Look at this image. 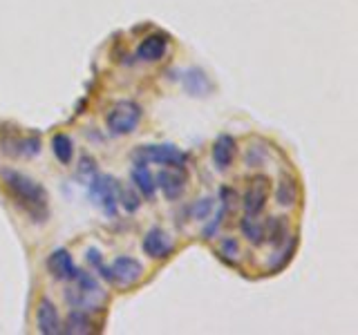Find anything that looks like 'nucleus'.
I'll return each instance as SVG.
<instances>
[{"label": "nucleus", "mask_w": 358, "mask_h": 335, "mask_svg": "<svg viewBox=\"0 0 358 335\" xmlns=\"http://www.w3.org/2000/svg\"><path fill=\"white\" fill-rule=\"evenodd\" d=\"M52 152L54 156L59 159L61 163H72V156H74V143L67 134H54L52 137Z\"/></svg>", "instance_id": "nucleus-19"}, {"label": "nucleus", "mask_w": 358, "mask_h": 335, "mask_svg": "<svg viewBox=\"0 0 358 335\" xmlns=\"http://www.w3.org/2000/svg\"><path fill=\"white\" fill-rule=\"evenodd\" d=\"M238 255H240V246H238V241H235V239L227 237V239L220 241V257L227 264L233 266L235 262H238Z\"/></svg>", "instance_id": "nucleus-23"}, {"label": "nucleus", "mask_w": 358, "mask_h": 335, "mask_svg": "<svg viewBox=\"0 0 358 335\" xmlns=\"http://www.w3.org/2000/svg\"><path fill=\"white\" fill-rule=\"evenodd\" d=\"M287 241V221L280 217H268L264 223V244L280 248Z\"/></svg>", "instance_id": "nucleus-18"}, {"label": "nucleus", "mask_w": 358, "mask_h": 335, "mask_svg": "<svg viewBox=\"0 0 358 335\" xmlns=\"http://www.w3.org/2000/svg\"><path fill=\"white\" fill-rule=\"evenodd\" d=\"M74 286H70L65 290V302L72 308L92 313V311H103L106 302H108V293L103 290V286L99 284V279L92 273L78 271L76 277L72 279Z\"/></svg>", "instance_id": "nucleus-2"}, {"label": "nucleus", "mask_w": 358, "mask_h": 335, "mask_svg": "<svg viewBox=\"0 0 358 335\" xmlns=\"http://www.w3.org/2000/svg\"><path fill=\"white\" fill-rule=\"evenodd\" d=\"M48 271L54 279H59V282H72V279L76 277L78 268L72 260L70 251L65 248H56L50 253L48 257Z\"/></svg>", "instance_id": "nucleus-9"}, {"label": "nucleus", "mask_w": 358, "mask_h": 335, "mask_svg": "<svg viewBox=\"0 0 358 335\" xmlns=\"http://www.w3.org/2000/svg\"><path fill=\"white\" fill-rule=\"evenodd\" d=\"M143 266L134 257H117L110 264V284H117L121 288H130L141 279Z\"/></svg>", "instance_id": "nucleus-6"}, {"label": "nucleus", "mask_w": 358, "mask_h": 335, "mask_svg": "<svg viewBox=\"0 0 358 335\" xmlns=\"http://www.w3.org/2000/svg\"><path fill=\"white\" fill-rule=\"evenodd\" d=\"M36 324H38V331L43 335H56V333H61V318H59V311H56L52 299L43 297L38 302Z\"/></svg>", "instance_id": "nucleus-11"}, {"label": "nucleus", "mask_w": 358, "mask_h": 335, "mask_svg": "<svg viewBox=\"0 0 358 335\" xmlns=\"http://www.w3.org/2000/svg\"><path fill=\"white\" fill-rule=\"evenodd\" d=\"M300 197V188H298V181L294 177H287L282 174L278 181V188H275V201L278 206H294Z\"/></svg>", "instance_id": "nucleus-15"}, {"label": "nucleus", "mask_w": 358, "mask_h": 335, "mask_svg": "<svg viewBox=\"0 0 358 335\" xmlns=\"http://www.w3.org/2000/svg\"><path fill=\"white\" fill-rule=\"evenodd\" d=\"M61 333H72V335H87L92 333V322H90L85 311L78 308H70L65 320V329H61Z\"/></svg>", "instance_id": "nucleus-17"}, {"label": "nucleus", "mask_w": 358, "mask_h": 335, "mask_svg": "<svg viewBox=\"0 0 358 335\" xmlns=\"http://www.w3.org/2000/svg\"><path fill=\"white\" fill-rule=\"evenodd\" d=\"M141 117H143V110L139 103H134V100H119V103L108 112L106 123L112 134L123 137V134H132L139 128Z\"/></svg>", "instance_id": "nucleus-4"}, {"label": "nucleus", "mask_w": 358, "mask_h": 335, "mask_svg": "<svg viewBox=\"0 0 358 335\" xmlns=\"http://www.w3.org/2000/svg\"><path fill=\"white\" fill-rule=\"evenodd\" d=\"M132 184L137 186L139 195H143L145 199L155 197V190H157L155 177L150 174L148 165H145V163H134V168H132Z\"/></svg>", "instance_id": "nucleus-16"}, {"label": "nucleus", "mask_w": 358, "mask_h": 335, "mask_svg": "<svg viewBox=\"0 0 358 335\" xmlns=\"http://www.w3.org/2000/svg\"><path fill=\"white\" fill-rule=\"evenodd\" d=\"M3 152L9 156H34L41 152V139L38 137H27V139H3Z\"/></svg>", "instance_id": "nucleus-14"}, {"label": "nucleus", "mask_w": 358, "mask_h": 335, "mask_svg": "<svg viewBox=\"0 0 358 335\" xmlns=\"http://www.w3.org/2000/svg\"><path fill=\"white\" fill-rule=\"evenodd\" d=\"M155 186L162 188V193L166 199H179V195L186 188V172L184 168H164V170L155 177Z\"/></svg>", "instance_id": "nucleus-10"}, {"label": "nucleus", "mask_w": 358, "mask_h": 335, "mask_svg": "<svg viewBox=\"0 0 358 335\" xmlns=\"http://www.w3.org/2000/svg\"><path fill=\"white\" fill-rule=\"evenodd\" d=\"M141 248L143 253L150 257V260H168L173 255V241L171 237L162 230V228H150L148 232L143 234L141 239Z\"/></svg>", "instance_id": "nucleus-8"}, {"label": "nucleus", "mask_w": 358, "mask_h": 335, "mask_svg": "<svg viewBox=\"0 0 358 335\" xmlns=\"http://www.w3.org/2000/svg\"><path fill=\"white\" fill-rule=\"evenodd\" d=\"M117 181L108 174H96L92 177L87 188V195L90 199L94 201L96 206L103 208V212L108 217H115L117 215Z\"/></svg>", "instance_id": "nucleus-5"}, {"label": "nucleus", "mask_w": 358, "mask_h": 335, "mask_svg": "<svg viewBox=\"0 0 358 335\" xmlns=\"http://www.w3.org/2000/svg\"><path fill=\"white\" fill-rule=\"evenodd\" d=\"M168 52V38L164 34H150L148 38H143L139 50H137V59L145 63H157L162 61Z\"/></svg>", "instance_id": "nucleus-12"}, {"label": "nucleus", "mask_w": 358, "mask_h": 335, "mask_svg": "<svg viewBox=\"0 0 358 335\" xmlns=\"http://www.w3.org/2000/svg\"><path fill=\"white\" fill-rule=\"evenodd\" d=\"M235 156V139L229 134H222L217 141L213 143V163H215L217 170H229V165L233 163Z\"/></svg>", "instance_id": "nucleus-13"}, {"label": "nucleus", "mask_w": 358, "mask_h": 335, "mask_svg": "<svg viewBox=\"0 0 358 335\" xmlns=\"http://www.w3.org/2000/svg\"><path fill=\"white\" fill-rule=\"evenodd\" d=\"M3 184L14 204L25 212L31 221H48L50 206H48V193L45 188L29 179L27 174H20L16 170H3Z\"/></svg>", "instance_id": "nucleus-1"}, {"label": "nucleus", "mask_w": 358, "mask_h": 335, "mask_svg": "<svg viewBox=\"0 0 358 335\" xmlns=\"http://www.w3.org/2000/svg\"><path fill=\"white\" fill-rule=\"evenodd\" d=\"M213 199H199V201H195L193 206L188 208V215H190V219H195V221H204V219H208V215L213 212Z\"/></svg>", "instance_id": "nucleus-22"}, {"label": "nucleus", "mask_w": 358, "mask_h": 335, "mask_svg": "<svg viewBox=\"0 0 358 335\" xmlns=\"http://www.w3.org/2000/svg\"><path fill=\"white\" fill-rule=\"evenodd\" d=\"M240 230L246 239H249L253 246H262L264 244V223H260L255 217L246 215L242 221H240Z\"/></svg>", "instance_id": "nucleus-20"}, {"label": "nucleus", "mask_w": 358, "mask_h": 335, "mask_svg": "<svg viewBox=\"0 0 358 335\" xmlns=\"http://www.w3.org/2000/svg\"><path fill=\"white\" fill-rule=\"evenodd\" d=\"M85 260H87V264H90V266L96 268L101 262H103V257H101V253H99L96 248H90V251H87V255H85Z\"/></svg>", "instance_id": "nucleus-24"}, {"label": "nucleus", "mask_w": 358, "mask_h": 335, "mask_svg": "<svg viewBox=\"0 0 358 335\" xmlns=\"http://www.w3.org/2000/svg\"><path fill=\"white\" fill-rule=\"evenodd\" d=\"M134 163H159L164 168H186L188 154L182 152L173 143H157V145H141L132 154Z\"/></svg>", "instance_id": "nucleus-3"}, {"label": "nucleus", "mask_w": 358, "mask_h": 335, "mask_svg": "<svg viewBox=\"0 0 358 335\" xmlns=\"http://www.w3.org/2000/svg\"><path fill=\"white\" fill-rule=\"evenodd\" d=\"M117 204H121L123 208H126V212H134V210H139V206H141V197L128 186L126 188L117 186Z\"/></svg>", "instance_id": "nucleus-21"}, {"label": "nucleus", "mask_w": 358, "mask_h": 335, "mask_svg": "<svg viewBox=\"0 0 358 335\" xmlns=\"http://www.w3.org/2000/svg\"><path fill=\"white\" fill-rule=\"evenodd\" d=\"M268 188H271L268 177L260 174V177L251 179V184H249V188H246L244 199H242V208H244L246 215L257 217L260 212H264L266 201H268Z\"/></svg>", "instance_id": "nucleus-7"}]
</instances>
